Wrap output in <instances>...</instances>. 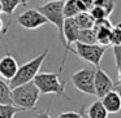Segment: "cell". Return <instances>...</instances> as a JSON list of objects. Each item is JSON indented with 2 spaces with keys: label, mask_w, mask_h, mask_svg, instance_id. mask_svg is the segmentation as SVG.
<instances>
[{
  "label": "cell",
  "mask_w": 121,
  "mask_h": 118,
  "mask_svg": "<svg viewBox=\"0 0 121 118\" xmlns=\"http://www.w3.org/2000/svg\"><path fill=\"white\" fill-rule=\"evenodd\" d=\"M117 70H118V75H117L118 81H117V83H116V84H121V66H118Z\"/></svg>",
  "instance_id": "484cf974"
},
{
  "label": "cell",
  "mask_w": 121,
  "mask_h": 118,
  "mask_svg": "<svg viewBox=\"0 0 121 118\" xmlns=\"http://www.w3.org/2000/svg\"><path fill=\"white\" fill-rule=\"evenodd\" d=\"M112 52H113V57H115L116 66L118 68V66H121V45H113Z\"/></svg>",
  "instance_id": "7402d4cb"
},
{
  "label": "cell",
  "mask_w": 121,
  "mask_h": 118,
  "mask_svg": "<svg viewBox=\"0 0 121 118\" xmlns=\"http://www.w3.org/2000/svg\"><path fill=\"white\" fill-rule=\"evenodd\" d=\"M47 56H48V49H44L35 58L27 61L24 65L18 66V70H17L16 75L9 81V87H11V90L14 88V87L21 86V84H25V83H29V82L34 81V78L37 77V74L39 73L40 68H42V65H43V62H44Z\"/></svg>",
  "instance_id": "7a4b0ae2"
},
{
  "label": "cell",
  "mask_w": 121,
  "mask_h": 118,
  "mask_svg": "<svg viewBox=\"0 0 121 118\" xmlns=\"http://www.w3.org/2000/svg\"><path fill=\"white\" fill-rule=\"evenodd\" d=\"M83 112H85V106H81L79 112H64L61 114L57 115V118H83Z\"/></svg>",
  "instance_id": "44dd1931"
},
{
  "label": "cell",
  "mask_w": 121,
  "mask_h": 118,
  "mask_svg": "<svg viewBox=\"0 0 121 118\" xmlns=\"http://www.w3.org/2000/svg\"><path fill=\"white\" fill-rule=\"evenodd\" d=\"M111 45H121V22L112 27L111 34Z\"/></svg>",
  "instance_id": "d6986e66"
},
{
  "label": "cell",
  "mask_w": 121,
  "mask_h": 118,
  "mask_svg": "<svg viewBox=\"0 0 121 118\" xmlns=\"http://www.w3.org/2000/svg\"><path fill=\"white\" fill-rule=\"evenodd\" d=\"M46 17L38 9H27L17 17V24L26 30H37L47 24Z\"/></svg>",
  "instance_id": "52a82bcc"
},
{
  "label": "cell",
  "mask_w": 121,
  "mask_h": 118,
  "mask_svg": "<svg viewBox=\"0 0 121 118\" xmlns=\"http://www.w3.org/2000/svg\"><path fill=\"white\" fill-rule=\"evenodd\" d=\"M86 115L87 118H108V113L105 110V108L103 106L100 100L94 101L90 105L86 112Z\"/></svg>",
  "instance_id": "7c38bea8"
},
{
  "label": "cell",
  "mask_w": 121,
  "mask_h": 118,
  "mask_svg": "<svg viewBox=\"0 0 121 118\" xmlns=\"http://www.w3.org/2000/svg\"><path fill=\"white\" fill-rule=\"evenodd\" d=\"M100 101H102L103 106L105 108L108 114H116L121 110V97L118 96V94L115 90L105 94Z\"/></svg>",
  "instance_id": "30bf717a"
},
{
  "label": "cell",
  "mask_w": 121,
  "mask_h": 118,
  "mask_svg": "<svg viewBox=\"0 0 121 118\" xmlns=\"http://www.w3.org/2000/svg\"><path fill=\"white\" fill-rule=\"evenodd\" d=\"M65 1V0H64ZM64 1H52V3H46L43 5H40L38 8V11L46 17L48 22H51L52 25H55L57 29V35L60 44L64 47L65 51V40H64V14H63V5Z\"/></svg>",
  "instance_id": "277c9868"
},
{
  "label": "cell",
  "mask_w": 121,
  "mask_h": 118,
  "mask_svg": "<svg viewBox=\"0 0 121 118\" xmlns=\"http://www.w3.org/2000/svg\"><path fill=\"white\" fill-rule=\"evenodd\" d=\"M83 118H87V115H86V113H83Z\"/></svg>",
  "instance_id": "f546056e"
},
{
  "label": "cell",
  "mask_w": 121,
  "mask_h": 118,
  "mask_svg": "<svg viewBox=\"0 0 121 118\" xmlns=\"http://www.w3.org/2000/svg\"><path fill=\"white\" fill-rule=\"evenodd\" d=\"M81 12H82V9L79 7L78 0H65L64 1V5H63L64 18H74Z\"/></svg>",
  "instance_id": "8fae6325"
},
{
  "label": "cell",
  "mask_w": 121,
  "mask_h": 118,
  "mask_svg": "<svg viewBox=\"0 0 121 118\" xmlns=\"http://www.w3.org/2000/svg\"><path fill=\"white\" fill-rule=\"evenodd\" d=\"M35 118H52L48 113V110H43V112L35 113Z\"/></svg>",
  "instance_id": "cb8c5ba5"
},
{
  "label": "cell",
  "mask_w": 121,
  "mask_h": 118,
  "mask_svg": "<svg viewBox=\"0 0 121 118\" xmlns=\"http://www.w3.org/2000/svg\"><path fill=\"white\" fill-rule=\"evenodd\" d=\"M89 13L91 14V17L94 18V21H99V20H103V18H108V17L105 16V12L103 11L100 7H95L94 5Z\"/></svg>",
  "instance_id": "ffe728a7"
},
{
  "label": "cell",
  "mask_w": 121,
  "mask_h": 118,
  "mask_svg": "<svg viewBox=\"0 0 121 118\" xmlns=\"http://www.w3.org/2000/svg\"><path fill=\"white\" fill-rule=\"evenodd\" d=\"M3 26H4V24H3V20L0 18V33H3Z\"/></svg>",
  "instance_id": "4316f807"
},
{
  "label": "cell",
  "mask_w": 121,
  "mask_h": 118,
  "mask_svg": "<svg viewBox=\"0 0 121 118\" xmlns=\"http://www.w3.org/2000/svg\"><path fill=\"white\" fill-rule=\"evenodd\" d=\"M17 70H18V64L11 53H5L0 58V78L1 79L9 82L16 75Z\"/></svg>",
  "instance_id": "9c48e42d"
},
{
  "label": "cell",
  "mask_w": 121,
  "mask_h": 118,
  "mask_svg": "<svg viewBox=\"0 0 121 118\" xmlns=\"http://www.w3.org/2000/svg\"><path fill=\"white\" fill-rule=\"evenodd\" d=\"M94 88H95V96H98L99 99H102L105 94H108L109 91H112L115 88V83L111 79V77L100 68L95 69Z\"/></svg>",
  "instance_id": "ba28073f"
},
{
  "label": "cell",
  "mask_w": 121,
  "mask_h": 118,
  "mask_svg": "<svg viewBox=\"0 0 121 118\" xmlns=\"http://www.w3.org/2000/svg\"><path fill=\"white\" fill-rule=\"evenodd\" d=\"M113 90H115V91L118 94V96L121 97V84H115V88Z\"/></svg>",
  "instance_id": "d4e9b609"
},
{
  "label": "cell",
  "mask_w": 121,
  "mask_h": 118,
  "mask_svg": "<svg viewBox=\"0 0 121 118\" xmlns=\"http://www.w3.org/2000/svg\"><path fill=\"white\" fill-rule=\"evenodd\" d=\"M0 13H3V11H1V3H0Z\"/></svg>",
  "instance_id": "f1b7e54d"
},
{
  "label": "cell",
  "mask_w": 121,
  "mask_h": 118,
  "mask_svg": "<svg viewBox=\"0 0 121 118\" xmlns=\"http://www.w3.org/2000/svg\"><path fill=\"white\" fill-rule=\"evenodd\" d=\"M76 20V24L78 25L79 30H85V29H92L95 25L94 18L91 17V14L89 12H81L79 14H77L74 17Z\"/></svg>",
  "instance_id": "4fadbf2b"
},
{
  "label": "cell",
  "mask_w": 121,
  "mask_h": 118,
  "mask_svg": "<svg viewBox=\"0 0 121 118\" xmlns=\"http://www.w3.org/2000/svg\"><path fill=\"white\" fill-rule=\"evenodd\" d=\"M40 92L34 82L21 84L12 88V104L22 110H35Z\"/></svg>",
  "instance_id": "6da1fadb"
},
{
  "label": "cell",
  "mask_w": 121,
  "mask_h": 118,
  "mask_svg": "<svg viewBox=\"0 0 121 118\" xmlns=\"http://www.w3.org/2000/svg\"><path fill=\"white\" fill-rule=\"evenodd\" d=\"M82 12H90L94 7V0H78Z\"/></svg>",
  "instance_id": "603a6c76"
},
{
  "label": "cell",
  "mask_w": 121,
  "mask_h": 118,
  "mask_svg": "<svg viewBox=\"0 0 121 118\" xmlns=\"http://www.w3.org/2000/svg\"><path fill=\"white\" fill-rule=\"evenodd\" d=\"M94 77H95V70L91 68H83L77 70L76 73L72 74L70 79L73 86L78 91L86 95H95V88H94Z\"/></svg>",
  "instance_id": "8992f818"
},
{
  "label": "cell",
  "mask_w": 121,
  "mask_h": 118,
  "mask_svg": "<svg viewBox=\"0 0 121 118\" xmlns=\"http://www.w3.org/2000/svg\"><path fill=\"white\" fill-rule=\"evenodd\" d=\"M94 5L100 7L105 12V16L109 17L112 14V12L115 11L116 3H115V0H94Z\"/></svg>",
  "instance_id": "ac0fdd59"
},
{
  "label": "cell",
  "mask_w": 121,
  "mask_h": 118,
  "mask_svg": "<svg viewBox=\"0 0 121 118\" xmlns=\"http://www.w3.org/2000/svg\"><path fill=\"white\" fill-rule=\"evenodd\" d=\"M0 104H12V90L7 81L0 78Z\"/></svg>",
  "instance_id": "5bb4252c"
},
{
  "label": "cell",
  "mask_w": 121,
  "mask_h": 118,
  "mask_svg": "<svg viewBox=\"0 0 121 118\" xmlns=\"http://www.w3.org/2000/svg\"><path fill=\"white\" fill-rule=\"evenodd\" d=\"M1 3V11L3 13L12 16L14 13V11L17 9V7L21 4L22 5V0H0Z\"/></svg>",
  "instance_id": "e0dca14e"
},
{
  "label": "cell",
  "mask_w": 121,
  "mask_h": 118,
  "mask_svg": "<svg viewBox=\"0 0 121 118\" xmlns=\"http://www.w3.org/2000/svg\"><path fill=\"white\" fill-rule=\"evenodd\" d=\"M105 51L107 48L99 44H83V43L76 42L74 48H72L70 52L78 56L81 60L86 61L87 64H91L95 68H99Z\"/></svg>",
  "instance_id": "5b68a950"
},
{
  "label": "cell",
  "mask_w": 121,
  "mask_h": 118,
  "mask_svg": "<svg viewBox=\"0 0 121 118\" xmlns=\"http://www.w3.org/2000/svg\"><path fill=\"white\" fill-rule=\"evenodd\" d=\"M59 77H60L59 73H43V71L40 73L39 71L33 82L35 83L42 95L53 94L65 97L66 100H70L65 94V82H61Z\"/></svg>",
  "instance_id": "3957f363"
},
{
  "label": "cell",
  "mask_w": 121,
  "mask_h": 118,
  "mask_svg": "<svg viewBox=\"0 0 121 118\" xmlns=\"http://www.w3.org/2000/svg\"><path fill=\"white\" fill-rule=\"evenodd\" d=\"M46 3H52V1H64V0H43Z\"/></svg>",
  "instance_id": "83f0119b"
},
{
  "label": "cell",
  "mask_w": 121,
  "mask_h": 118,
  "mask_svg": "<svg viewBox=\"0 0 121 118\" xmlns=\"http://www.w3.org/2000/svg\"><path fill=\"white\" fill-rule=\"evenodd\" d=\"M20 112H25L13 104H0V118H14Z\"/></svg>",
  "instance_id": "2e32d148"
},
{
  "label": "cell",
  "mask_w": 121,
  "mask_h": 118,
  "mask_svg": "<svg viewBox=\"0 0 121 118\" xmlns=\"http://www.w3.org/2000/svg\"><path fill=\"white\" fill-rule=\"evenodd\" d=\"M77 42L83 43V44H96V34H95L94 27L92 29L79 30L78 40Z\"/></svg>",
  "instance_id": "9a60e30c"
}]
</instances>
